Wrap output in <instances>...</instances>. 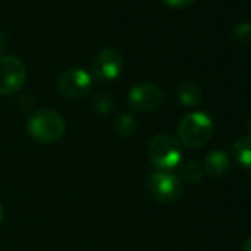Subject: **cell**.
Listing matches in <instances>:
<instances>
[{"label":"cell","instance_id":"cell-4","mask_svg":"<svg viewBox=\"0 0 251 251\" xmlns=\"http://www.w3.org/2000/svg\"><path fill=\"white\" fill-rule=\"evenodd\" d=\"M148 189L151 195L161 204H175L182 198L183 194L180 179L164 170H157L150 175Z\"/></svg>","mask_w":251,"mask_h":251},{"label":"cell","instance_id":"cell-6","mask_svg":"<svg viewBox=\"0 0 251 251\" xmlns=\"http://www.w3.org/2000/svg\"><path fill=\"white\" fill-rule=\"evenodd\" d=\"M93 84L92 75L78 67H73L65 70L56 81L58 92L68 99H77L86 96Z\"/></svg>","mask_w":251,"mask_h":251},{"label":"cell","instance_id":"cell-12","mask_svg":"<svg viewBox=\"0 0 251 251\" xmlns=\"http://www.w3.org/2000/svg\"><path fill=\"white\" fill-rule=\"evenodd\" d=\"M114 127L121 138H132L138 130V121L132 114L123 112L117 117Z\"/></svg>","mask_w":251,"mask_h":251},{"label":"cell","instance_id":"cell-7","mask_svg":"<svg viewBox=\"0 0 251 251\" xmlns=\"http://www.w3.org/2000/svg\"><path fill=\"white\" fill-rule=\"evenodd\" d=\"M164 100L163 90L154 83H139L129 92V103L141 112L157 111Z\"/></svg>","mask_w":251,"mask_h":251},{"label":"cell","instance_id":"cell-3","mask_svg":"<svg viewBox=\"0 0 251 251\" xmlns=\"http://www.w3.org/2000/svg\"><path fill=\"white\" fill-rule=\"evenodd\" d=\"M147 155L154 167H157L158 170L169 172L180 164L182 147L173 135L161 133L150 141Z\"/></svg>","mask_w":251,"mask_h":251},{"label":"cell","instance_id":"cell-11","mask_svg":"<svg viewBox=\"0 0 251 251\" xmlns=\"http://www.w3.org/2000/svg\"><path fill=\"white\" fill-rule=\"evenodd\" d=\"M232 158L241 167L251 169V136L238 139L232 147Z\"/></svg>","mask_w":251,"mask_h":251},{"label":"cell","instance_id":"cell-15","mask_svg":"<svg viewBox=\"0 0 251 251\" xmlns=\"http://www.w3.org/2000/svg\"><path fill=\"white\" fill-rule=\"evenodd\" d=\"M232 39L236 45H247L251 42V23H239L233 31H232Z\"/></svg>","mask_w":251,"mask_h":251},{"label":"cell","instance_id":"cell-10","mask_svg":"<svg viewBox=\"0 0 251 251\" xmlns=\"http://www.w3.org/2000/svg\"><path fill=\"white\" fill-rule=\"evenodd\" d=\"M177 100L188 108H195L201 103L202 100V92L201 89L191 81H185L182 84H179L177 87Z\"/></svg>","mask_w":251,"mask_h":251},{"label":"cell","instance_id":"cell-14","mask_svg":"<svg viewBox=\"0 0 251 251\" xmlns=\"http://www.w3.org/2000/svg\"><path fill=\"white\" fill-rule=\"evenodd\" d=\"M202 176H204V170L197 161H186L180 166V177L185 182L198 183L201 182Z\"/></svg>","mask_w":251,"mask_h":251},{"label":"cell","instance_id":"cell-8","mask_svg":"<svg viewBox=\"0 0 251 251\" xmlns=\"http://www.w3.org/2000/svg\"><path fill=\"white\" fill-rule=\"evenodd\" d=\"M123 70V55L114 49H102L93 59L92 74L99 81H112L115 80Z\"/></svg>","mask_w":251,"mask_h":251},{"label":"cell","instance_id":"cell-1","mask_svg":"<svg viewBox=\"0 0 251 251\" xmlns=\"http://www.w3.org/2000/svg\"><path fill=\"white\" fill-rule=\"evenodd\" d=\"M65 121L62 115L52 108H40L31 114L27 121L30 138L39 144H55L65 133Z\"/></svg>","mask_w":251,"mask_h":251},{"label":"cell","instance_id":"cell-16","mask_svg":"<svg viewBox=\"0 0 251 251\" xmlns=\"http://www.w3.org/2000/svg\"><path fill=\"white\" fill-rule=\"evenodd\" d=\"M160 2L173 9H185L195 3V0H160Z\"/></svg>","mask_w":251,"mask_h":251},{"label":"cell","instance_id":"cell-19","mask_svg":"<svg viewBox=\"0 0 251 251\" xmlns=\"http://www.w3.org/2000/svg\"><path fill=\"white\" fill-rule=\"evenodd\" d=\"M3 219H5V208H3L2 202H0V225L3 223Z\"/></svg>","mask_w":251,"mask_h":251},{"label":"cell","instance_id":"cell-9","mask_svg":"<svg viewBox=\"0 0 251 251\" xmlns=\"http://www.w3.org/2000/svg\"><path fill=\"white\" fill-rule=\"evenodd\" d=\"M204 172L211 179H223L230 172V158L225 151H211L204 160Z\"/></svg>","mask_w":251,"mask_h":251},{"label":"cell","instance_id":"cell-2","mask_svg":"<svg viewBox=\"0 0 251 251\" xmlns=\"http://www.w3.org/2000/svg\"><path fill=\"white\" fill-rule=\"evenodd\" d=\"M214 124L208 114L194 111L186 114L179 123L177 133L180 142L188 148H201L213 136Z\"/></svg>","mask_w":251,"mask_h":251},{"label":"cell","instance_id":"cell-5","mask_svg":"<svg viewBox=\"0 0 251 251\" xmlns=\"http://www.w3.org/2000/svg\"><path fill=\"white\" fill-rule=\"evenodd\" d=\"M27 80V68L21 59L11 55L0 56V95L11 96L23 89Z\"/></svg>","mask_w":251,"mask_h":251},{"label":"cell","instance_id":"cell-20","mask_svg":"<svg viewBox=\"0 0 251 251\" xmlns=\"http://www.w3.org/2000/svg\"><path fill=\"white\" fill-rule=\"evenodd\" d=\"M248 129H250V132H251V118H250V121H248Z\"/></svg>","mask_w":251,"mask_h":251},{"label":"cell","instance_id":"cell-17","mask_svg":"<svg viewBox=\"0 0 251 251\" xmlns=\"http://www.w3.org/2000/svg\"><path fill=\"white\" fill-rule=\"evenodd\" d=\"M9 48V40L5 33H0V55L5 53Z\"/></svg>","mask_w":251,"mask_h":251},{"label":"cell","instance_id":"cell-13","mask_svg":"<svg viewBox=\"0 0 251 251\" xmlns=\"http://www.w3.org/2000/svg\"><path fill=\"white\" fill-rule=\"evenodd\" d=\"M92 109H93L95 114H98L100 117H105V115H109L112 112L114 102H112V99H111V96L108 93L99 92L92 98Z\"/></svg>","mask_w":251,"mask_h":251},{"label":"cell","instance_id":"cell-18","mask_svg":"<svg viewBox=\"0 0 251 251\" xmlns=\"http://www.w3.org/2000/svg\"><path fill=\"white\" fill-rule=\"evenodd\" d=\"M242 251H251V236L247 238V241L242 245Z\"/></svg>","mask_w":251,"mask_h":251}]
</instances>
